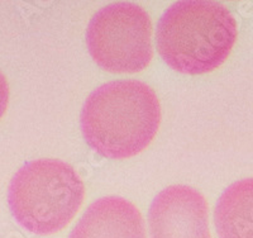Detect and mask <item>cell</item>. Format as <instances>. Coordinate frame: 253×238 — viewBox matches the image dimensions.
Returning <instances> with one entry per match:
<instances>
[{"instance_id":"obj_5","label":"cell","mask_w":253,"mask_h":238,"mask_svg":"<svg viewBox=\"0 0 253 238\" xmlns=\"http://www.w3.org/2000/svg\"><path fill=\"white\" fill-rule=\"evenodd\" d=\"M148 232L150 238H213L207 199L186 185L162 190L150 208Z\"/></svg>"},{"instance_id":"obj_2","label":"cell","mask_w":253,"mask_h":238,"mask_svg":"<svg viewBox=\"0 0 253 238\" xmlns=\"http://www.w3.org/2000/svg\"><path fill=\"white\" fill-rule=\"evenodd\" d=\"M156 38L158 53L171 69L203 75L228 60L238 26L229 9L215 1H178L162 15Z\"/></svg>"},{"instance_id":"obj_7","label":"cell","mask_w":253,"mask_h":238,"mask_svg":"<svg viewBox=\"0 0 253 238\" xmlns=\"http://www.w3.org/2000/svg\"><path fill=\"white\" fill-rule=\"evenodd\" d=\"M214 223L219 238H253V179L237 181L221 194Z\"/></svg>"},{"instance_id":"obj_6","label":"cell","mask_w":253,"mask_h":238,"mask_svg":"<svg viewBox=\"0 0 253 238\" xmlns=\"http://www.w3.org/2000/svg\"><path fill=\"white\" fill-rule=\"evenodd\" d=\"M69 238H147L143 215L134 204L119 196L92 203Z\"/></svg>"},{"instance_id":"obj_8","label":"cell","mask_w":253,"mask_h":238,"mask_svg":"<svg viewBox=\"0 0 253 238\" xmlns=\"http://www.w3.org/2000/svg\"><path fill=\"white\" fill-rule=\"evenodd\" d=\"M9 104V85L4 74L0 71V119L5 114Z\"/></svg>"},{"instance_id":"obj_1","label":"cell","mask_w":253,"mask_h":238,"mask_svg":"<svg viewBox=\"0 0 253 238\" xmlns=\"http://www.w3.org/2000/svg\"><path fill=\"white\" fill-rule=\"evenodd\" d=\"M161 118V104L151 86L137 80L113 81L89 95L81 113V129L99 155L126 160L152 143Z\"/></svg>"},{"instance_id":"obj_3","label":"cell","mask_w":253,"mask_h":238,"mask_svg":"<svg viewBox=\"0 0 253 238\" xmlns=\"http://www.w3.org/2000/svg\"><path fill=\"white\" fill-rule=\"evenodd\" d=\"M85 199L83 179L71 165L41 158L23 166L9 188V205L20 226L52 236L74 221Z\"/></svg>"},{"instance_id":"obj_4","label":"cell","mask_w":253,"mask_h":238,"mask_svg":"<svg viewBox=\"0 0 253 238\" xmlns=\"http://www.w3.org/2000/svg\"><path fill=\"white\" fill-rule=\"evenodd\" d=\"M152 22L142 6L110 4L92 17L86 43L92 60L113 74H137L153 58Z\"/></svg>"}]
</instances>
